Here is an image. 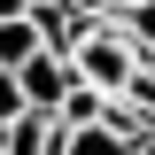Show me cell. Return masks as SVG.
<instances>
[{
  "label": "cell",
  "instance_id": "6da1fadb",
  "mask_svg": "<svg viewBox=\"0 0 155 155\" xmlns=\"http://www.w3.org/2000/svg\"><path fill=\"white\" fill-rule=\"evenodd\" d=\"M70 70H78V85H85V93L116 101V93H124V78L140 70V54H132V39L116 31V16H101V23H93V39L70 54Z\"/></svg>",
  "mask_w": 155,
  "mask_h": 155
},
{
  "label": "cell",
  "instance_id": "7a4b0ae2",
  "mask_svg": "<svg viewBox=\"0 0 155 155\" xmlns=\"http://www.w3.org/2000/svg\"><path fill=\"white\" fill-rule=\"evenodd\" d=\"M16 85H23V101H31V109H47V116H54V109H62V93L78 85V70H70L62 54H47V47H39V54L16 70Z\"/></svg>",
  "mask_w": 155,
  "mask_h": 155
},
{
  "label": "cell",
  "instance_id": "3957f363",
  "mask_svg": "<svg viewBox=\"0 0 155 155\" xmlns=\"http://www.w3.org/2000/svg\"><path fill=\"white\" fill-rule=\"evenodd\" d=\"M31 23H39V47H47V54H62V62L93 39V16H78V8H39Z\"/></svg>",
  "mask_w": 155,
  "mask_h": 155
},
{
  "label": "cell",
  "instance_id": "277c9868",
  "mask_svg": "<svg viewBox=\"0 0 155 155\" xmlns=\"http://www.w3.org/2000/svg\"><path fill=\"white\" fill-rule=\"evenodd\" d=\"M147 140H132V132H116V124H85V132H70V147L62 155H140Z\"/></svg>",
  "mask_w": 155,
  "mask_h": 155
},
{
  "label": "cell",
  "instance_id": "5b68a950",
  "mask_svg": "<svg viewBox=\"0 0 155 155\" xmlns=\"http://www.w3.org/2000/svg\"><path fill=\"white\" fill-rule=\"evenodd\" d=\"M31 54H39V23H31V16L0 23V70H23Z\"/></svg>",
  "mask_w": 155,
  "mask_h": 155
},
{
  "label": "cell",
  "instance_id": "8992f818",
  "mask_svg": "<svg viewBox=\"0 0 155 155\" xmlns=\"http://www.w3.org/2000/svg\"><path fill=\"white\" fill-rule=\"evenodd\" d=\"M116 31L132 39V54H140V62L155 70V0H140V8H124V16H116Z\"/></svg>",
  "mask_w": 155,
  "mask_h": 155
},
{
  "label": "cell",
  "instance_id": "52a82bcc",
  "mask_svg": "<svg viewBox=\"0 0 155 155\" xmlns=\"http://www.w3.org/2000/svg\"><path fill=\"white\" fill-rule=\"evenodd\" d=\"M23 109H31V101H23V85H16V70H0V132L16 124Z\"/></svg>",
  "mask_w": 155,
  "mask_h": 155
},
{
  "label": "cell",
  "instance_id": "ba28073f",
  "mask_svg": "<svg viewBox=\"0 0 155 155\" xmlns=\"http://www.w3.org/2000/svg\"><path fill=\"white\" fill-rule=\"evenodd\" d=\"M62 8H78V16H93V23H101V16H116V0H62Z\"/></svg>",
  "mask_w": 155,
  "mask_h": 155
},
{
  "label": "cell",
  "instance_id": "9c48e42d",
  "mask_svg": "<svg viewBox=\"0 0 155 155\" xmlns=\"http://www.w3.org/2000/svg\"><path fill=\"white\" fill-rule=\"evenodd\" d=\"M16 16H31V0H0V23H16Z\"/></svg>",
  "mask_w": 155,
  "mask_h": 155
},
{
  "label": "cell",
  "instance_id": "30bf717a",
  "mask_svg": "<svg viewBox=\"0 0 155 155\" xmlns=\"http://www.w3.org/2000/svg\"><path fill=\"white\" fill-rule=\"evenodd\" d=\"M39 8H62V0H31V16H39Z\"/></svg>",
  "mask_w": 155,
  "mask_h": 155
},
{
  "label": "cell",
  "instance_id": "8fae6325",
  "mask_svg": "<svg viewBox=\"0 0 155 155\" xmlns=\"http://www.w3.org/2000/svg\"><path fill=\"white\" fill-rule=\"evenodd\" d=\"M140 155H155V140H147V147H140Z\"/></svg>",
  "mask_w": 155,
  "mask_h": 155
},
{
  "label": "cell",
  "instance_id": "7c38bea8",
  "mask_svg": "<svg viewBox=\"0 0 155 155\" xmlns=\"http://www.w3.org/2000/svg\"><path fill=\"white\" fill-rule=\"evenodd\" d=\"M0 155H8V147H0Z\"/></svg>",
  "mask_w": 155,
  "mask_h": 155
}]
</instances>
